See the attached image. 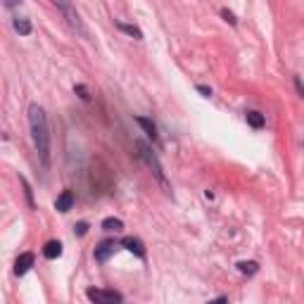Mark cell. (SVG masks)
<instances>
[{
    "label": "cell",
    "mask_w": 304,
    "mask_h": 304,
    "mask_svg": "<svg viewBox=\"0 0 304 304\" xmlns=\"http://www.w3.org/2000/svg\"><path fill=\"white\" fill-rule=\"evenodd\" d=\"M138 150H141V157L148 162V166L152 169V173L157 176V181L162 183V186H166V176H164V169H162V164L157 162V157L152 155V150L145 145V143H138Z\"/></svg>",
    "instance_id": "obj_3"
},
{
    "label": "cell",
    "mask_w": 304,
    "mask_h": 304,
    "mask_svg": "<svg viewBox=\"0 0 304 304\" xmlns=\"http://www.w3.org/2000/svg\"><path fill=\"white\" fill-rule=\"evenodd\" d=\"M221 17H224V19H226L228 24H233V26H235V24H238V19H235V15H233V12H231V10H226V8L221 10Z\"/></svg>",
    "instance_id": "obj_16"
},
{
    "label": "cell",
    "mask_w": 304,
    "mask_h": 304,
    "mask_svg": "<svg viewBox=\"0 0 304 304\" xmlns=\"http://www.w3.org/2000/svg\"><path fill=\"white\" fill-rule=\"evenodd\" d=\"M31 266H33V252H24V254H19L15 262V273L17 276H24Z\"/></svg>",
    "instance_id": "obj_6"
},
{
    "label": "cell",
    "mask_w": 304,
    "mask_h": 304,
    "mask_svg": "<svg viewBox=\"0 0 304 304\" xmlns=\"http://www.w3.org/2000/svg\"><path fill=\"white\" fill-rule=\"evenodd\" d=\"M197 91H200L204 98H211V88L209 86H197Z\"/></svg>",
    "instance_id": "obj_19"
},
{
    "label": "cell",
    "mask_w": 304,
    "mask_h": 304,
    "mask_svg": "<svg viewBox=\"0 0 304 304\" xmlns=\"http://www.w3.org/2000/svg\"><path fill=\"white\" fill-rule=\"evenodd\" d=\"M136 121H138V126H143V128H145V133H148L152 141H157V126L152 124L148 117H136Z\"/></svg>",
    "instance_id": "obj_13"
},
{
    "label": "cell",
    "mask_w": 304,
    "mask_h": 304,
    "mask_svg": "<svg viewBox=\"0 0 304 304\" xmlns=\"http://www.w3.org/2000/svg\"><path fill=\"white\" fill-rule=\"evenodd\" d=\"M76 93L81 95V100H91V95H88L86 86H76Z\"/></svg>",
    "instance_id": "obj_17"
},
{
    "label": "cell",
    "mask_w": 304,
    "mask_h": 304,
    "mask_svg": "<svg viewBox=\"0 0 304 304\" xmlns=\"http://www.w3.org/2000/svg\"><path fill=\"white\" fill-rule=\"evenodd\" d=\"M60 254H62V242L60 240L46 242V247H43V257L46 259H57Z\"/></svg>",
    "instance_id": "obj_9"
},
{
    "label": "cell",
    "mask_w": 304,
    "mask_h": 304,
    "mask_svg": "<svg viewBox=\"0 0 304 304\" xmlns=\"http://www.w3.org/2000/svg\"><path fill=\"white\" fill-rule=\"evenodd\" d=\"M55 8L57 10H62L64 15H67V22L71 24V29L78 33H83V26H81V22H78V15H76V10L71 8L69 3H55Z\"/></svg>",
    "instance_id": "obj_4"
},
{
    "label": "cell",
    "mask_w": 304,
    "mask_h": 304,
    "mask_svg": "<svg viewBox=\"0 0 304 304\" xmlns=\"http://www.w3.org/2000/svg\"><path fill=\"white\" fill-rule=\"evenodd\" d=\"M86 297L93 304H121L124 302L121 292H117V290H105V288H88Z\"/></svg>",
    "instance_id": "obj_2"
},
{
    "label": "cell",
    "mask_w": 304,
    "mask_h": 304,
    "mask_svg": "<svg viewBox=\"0 0 304 304\" xmlns=\"http://www.w3.org/2000/svg\"><path fill=\"white\" fill-rule=\"evenodd\" d=\"M76 233L78 235H86L88 233V224H76Z\"/></svg>",
    "instance_id": "obj_18"
},
{
    "label": "cell",
    "mask_w": 304,
    "mask_h": 304,
    "mask_svg": "<svg viewBox=\"0 0 304 304\" xmlns=\"http://www.w3.org/2000/svg\"><path fill=\"white\" fill-rule=\"evenodd\" d=\"M245 119H247V124L252 126V128H262V126H264V114H262V112H254V109H252V112H247V114H245Z\"/></svg>",
    "instance_id": "obj_12"
},
{
    "label": "cell",
    "mask_w": 304,
    "mask_h": 304,
    "mask_svg": "<svg viewBox=\"0 0 304 304\" xmlns=\"http://www.w3.org/2000/svg\"><path fill=\"white\" fill-rule=\"evenodd\" d=\"M102 228H105V231H114V233H121V231H124V221H121V219L109 216V219H105V221H102Z\"/></svg>",
    "instance_id": "obj_11"
},
{
    "label": "cell",
    "mask_w": 304,
    "mask_h": 304,
    "mask_svg": "<svg viewBox=\"0 0 304 304\" xmlns=\"http://www.w3.org/2000/svg\"><path fill=\"white\" fill-rule=\"evenodd\" d=\"M71 207H74V193H71V190H62V195L55 200V209L64 214V211H69Z\"/></svg>",
    "instance_id": "obj_8"
},
{
    "label": "cell",
    "mask_w": 304,
    "mask_h": 304,
    "mask_svg": "<svg viewBox=\"0 0 304 304\" xmlns=\"http://www.w3.org/2000/svg\"><path fill=\"white\" fill-rule=\"evenodd\" d=\"M15 31L19 33V36H29V33H31V22H29L26 17H17L15 19Z\"/></svg>",
    "instance_id": "obj_10"
},
{
    "label": "cell",
    "mask_w": 304,
    "mask_h": 304,
    "mask_svg": "<svg viewBox=\"0 0 304 304\" xmlns=\"http://www.w3.org/2000/svg\"><path fill=\"white\" fill-rule=\"evenodd\" d=\"M114 250H117L114 240H102L100 245L95 247V259H98V262H107V259L114 254Z\"/></svg>",
    "instance_id": "obj_5"
},
{
    "label": "cell",
    "mask_w": 304,
    "mask_h": 304,
    "mask_svg": "<svg viewBox=\"0 0 304 304\" xmlns=\"http://www.w3.org/2000/svg\"><path fill=\"white\" fill-rule=\"evenodd\" d=\"M295 83H297V91H299V93H302V98H304V83H302V81H299V78H297Z\"/></svg>",
    "instance_id": "obj_21"
},
{
    "label": "cell",
    "mask_w": 304,
    "mask_h": 304,
    "mask_svg": "<svg viewBox=\"0 0 304 304\" xmlns=\"http://www.w3.org/2000/svg\"><path fill=\"white\" fill-rule=\"evenodd\" d=\"M29 124H31V136H33V145L38 150L40 162L50 164V133H48V117L46 109L38 105L29 107Z\"/></svg>",
    "instance_id": "obj_1"
},
{
    "label": "cell",
    "mask_w": 304,
    "mask_h": 304,
    "mask_svg": "<svg viewBox=\"0 0 304 304\" xmlns=\"http://www.w3.org/2000/svg\"><path fill=\"white\" fill-rule=\"evenodd\" d=\"M238 271L245 273V276H254V273L259 271V266H257V262H240V264H238Z\"/></svg>",
    "instance_id": "obj_14"
},
{
    "label": "cell",
    "mask_w": 304,
    "mask_h": 304,
    "mask_svg": "<svg viewBox=\"0 0 304 304\" xmlns=\"http://www.w3.org/2000/svg\"><path fill=\"white\" fill-rule=\"evenodd\" d=\"M207 304H228V297H216V299H211Z\"/></svg>",
    "instance_id": "obj_20"
},
{
    "label": "cell",
    "mask_w": 304,
    "mask_h": 304,
    "mask_svg": "<svg viewBox=\"0 0 304 304\" xmlns=\"http://www.w3.org/2000/svg\"><path fill=\"white\" fill-rule=\"evenodd\" d=\"M117 26L121 29V31L128 33V36H133V38H138V40L143 38V31L138 29V26H131V24H124V22H117Z\"/></svg>",
    "instance_id": "obj_15"
},
{
    "label": "cell",
    "mask_w": 304,
    "mask_h": 304,
    "mask_svg": "<svg viewBox=\"0 0 304 304\" xmlns=\"http://www.w3.org/2000/svg\"><path fill=\"white\" fill-rule=\"evenodd\" d=\"M121 247H126V250L131 252V254H136V257H145V245H143L138 238H124L121 240Z\"/></svg>",
    "instance_id": "obj_7"
}]
</instances>
